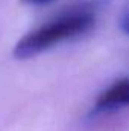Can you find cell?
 I'll use <instances>...</instances> for the list:
<instances>
[{"label":"cell","mask_w":129,"mask_h":131,"mask_svg":"<svg viewBox=\"0 0 129 131\" xmlns=\"http://www.w3.org/2000/svg\"><path fill=\"white\" fill-rule=\"evenodd\" d=\"M129 107V78H122L103 90L94 104V113H112Z\"/></svg>","instance_id":"obj_2"},{"label":"cell","mask_w":129,"mask_h":131,"mask_svg":"<svg viewBox=\"0 0 129 131\" xmlns=\"http://www.w3.org/2000/svg\"><path fill=\"white\" fill-rule=\"evenodd\" d=\"M93 26H94V15L91 12L88 11L70 12L21 37L17 41L12 53L17 60H29L52 49L56 44L82 37L84 34L90 32Z\"/></svg>","instance_id":"obj_1"},{"label":"cell","mask_w":129,"mask_h":131,"mask_svg":"<svg viewBox=\"0 0 129 131\" xmlns=\"http://www.w3.org/2000/svg\"><path fill=\"white\" fill-rule=\"evenodd\" d=\"M119 25H120V29H122L125 34H128L129 35V11H126V12L122 15Z\"/></svg>","instance_id":"obj_3"},{"label":"cell","mask_w":129,"mask_h":131,"mask_svg":"<svg viewBox=\"0 0 129 131\" xmlns=\"http://www.w3.org/2000/svg\"><path fill=\"white\" fill-rule=\"evenodd\" d=\"M23 3H28V5H35V6H43V5H49L55 0H21Z\"/></svg>","instance_id":"obj_4"}]
</instances>
